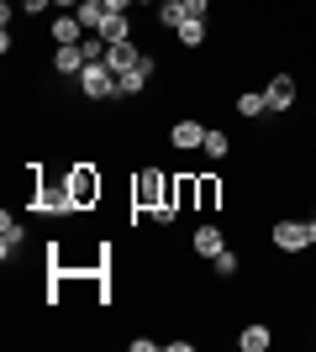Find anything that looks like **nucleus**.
Wrapping results in <instances>:
<instances>
[{"mask_svg":"<svg viewBox=\"0 0 316 352\" xmlns=\"http://www.w3.org/2000/svg\"><path fill=\"white\" fill-rule=\"evenodd\" d=\"M132 206L137 210H158V206H174V179L164 168H137V184H132Z\"/></svg>","mask_w":316,"mask_h":352,"instance_id":"nucleus-1","label":"nucleus"},{"mask_svg":"<svg viewBox=\"0 0 316 352\" xmlns=\"http://www.w3.org/2000/svg\"><path fill=\"white\" fill-rule=\"evenodd\" d=\"M63 184H69V195H74L79 210H90L95 200H101V174H95L90 163H74V168L63 174Z\"/></svg>","mask_w":316,"mask_h":352,"instance_id":"nucleus-2","label":"nucleus"},{"mask_svg":"<svg viewBox=\"0 0 316 352\" xmlns=\"http://www.w3.org/2000/svg\"><path fill=\"white\" fill-rule=\"evenodd\" d=\"M74 85H79V95H85V100H111V95H116V74L105 69V63H85Z\"/></svg>","mask_w":316,"mask_h":352,"instance_id":"nucleus-3","label":"nucleus"},{"mask_svg":"<svg viewBox=\"0 0 316 352\" xmlns=\"http://www.w3.org/2000/svg\"><path fill=\"white\" fill-rule=\"evenodd\" d=\"M269 242H274V252H306L311 248V226L306 221H274Z\"/></svg>","mask_w":316,"mask_h":352,"instance_id":"nucleus-4","label":"nucleus"},{"mask_svg":"<svg viewBox=\"0 0 316 352\" xmlns=\"http://www.w3.org/2000/svg\"><path fill=\"white\" fill-rule=\"evenodd\" d=\"M264 100H269V116H285L290 105H295V79H290V74H274L269 85H264Z\"/></svg>","mask_w":316,"mask_h":352,"instance_id":"nucleus-5","label":"nucleus"},{"mask_svg":"<svg viewBox=\"0 0 316 352\" xmlns=\"http://www.w3.org/2000/svg\"><path fill=\"white\" fill-rule=\"evenodd\" d=\"M153 69H158V63L143 53L127 74H116V95H143V89H148V79H153Z\"/></svg>","mask_w":316,"mask_h":352,"instance_id":"nucleus-6","label":"nucleus"},{"mask_svg":"<svg viewBox=\"0 0 316 352\" xmlns=\"http://www.w3.org/2000/svg\"><path fill=\"white\" fill-rule=\"evenodd\" d=\"M85 47L79 43H63V47H53V74H63V79H79V69H85Z\"/></svg>","mask_w":316,"mask_h":352,"instance_id":"nucleus-7","label":"nucleus"},{"mask_svg":"<svg viewBox=\"0 0 316 352\" xmlns=\"http://www.w3.org/2000/svg\"><path fill=\"white\" fill-rule=\"evenodd\" d=\"M21 242H27V232H21V221H16L11 210H0V258L11 263L16 252H21Z\"/></svg>","mask_w":316,"mask_h":352,"instance_id":"nucleus-8","label":"nucleus"},{"mask_svg":"<svg viewBox=\"0 0 316 352\" xmlns=\"http://www.w3.org/2000/svg\"><path fill=\"white\" fill-rule=\"evenodd\" d=\"M169 142L180 147V153H200V142H206V126H200V121H174V126H169Z\"/></svg>","mask_w":316,"mask_h":352,"instance_id":"nucleus-9","label":"nucleus"},{"mask_svg":"<svg viewBox=\"0 0 316 352\" xmlns=\"http://www.w3.org/2000/svg\"><path fill=\"white\" fill-rule=\"evenodd\" d=\"M137 58H143L137 37H127V43H111V47H105V69H111V74H127Z\"/></svg>","mask_w":316,"mask_h":352,"instance_id":"nucleus-10","label":"nucleus"},{"mask_svg":"<svg viewBox=\"0 0 316 352\" xmlns=\"http://www.w3.org/2000/svg\"><path fill=\"white\" fill-rule=\"evenodd\" d=\"M63 43H85V21H79L74 11L53 16V47H63Z\"/></svg>","mask_w":316,"mask_h":352,"instance_id":"nucleus-11","label":"nucleus"},{"mask_svg":"<svg viewBox=\"0 0 316 352\" xmlns=\"http://www.w3.org/2000/svg\"><path fill=\"white\" fill-rule=\"evenodd\" d=\"M190 248H196L200 258H216V252L227 248V236H222V226H216V221H206V226H196V236H190Z\"/></svg>","mask_w":316,"mask_h":352,"instance_id":"nucleus-12","label":"nucleus"},{"mask_svg":"<svg viewBox=\"0 0 316 352\" xmlns=\"http://www.w3.org/2000/svg\"><path fill=\"white\" fill-rule=\"evenodd\" d=\"M174 206H180V216L200 206V179L196 174H180V179H174Z\"/></svg>","mask_w":316,"mask_h":352,"instance_id":"nucleus-13","label":"nucleus"},{"mask_svg":"<svg viewBox=\"0 0 316 352\" xmlns=\"http://www.w3.org/2000/svg\"><path fill=\"white\" fill-rule=\"evenodd\" d=\"M269 342H274V331H269L264 321H253V326H242L238 347H242V352H269Z\"/></svg>","mask_w":316,"mask_h":352,"instance_id":"nucleus-14","label":"nucleus"},{"mask_svg":"<svg viewBox=\"0 0 316 352\" xmlns=\"http://www.w3.org/2000/svg\"><path fill=\"white\" fill-rule=\"evenodd\" d=\"M74 16L85 21V32H101V21L111 16V6H105V0H79V6H74Z\"/></svg>","mask_w":316,"mask_h":352,"instance_id":"nucleus-15","label":"nucleus"},{"mask_svg":"<svg viewBox=\"0 0 316 352\" xmlns=\"http://www.w3.org/2000/svg\"><path fill=\"white\" fill-rule=\"evenodd\" d=\"M101 37L105 43H127V37H132V21H127V11H111L101 21Z\"/></svg>","mask_w":316,"mask_h":352,"instance_id":"nucleus-16","label":"nucleus"},{"mask_svg":"<svg viewBox=\"0 0 316 352\" xmlns=\"http://www.w3.org/2000/svg\"><path fill=\"white\" fill-rule=\"evenodd\" d=\"M238 116H242V121L269 116V100H264V89H248V95H238Z\"/></svg>","mask_w":316,"mask_h":352,"instance_id":"nucleus-17","label":"nucleus"},{"mask_svg":"<svg viewBox=\"0 0 316 352\" xmlns=\"http://www.w3.org/2000/svg\"><path fill=\"white\" fill-rule=\"evenodd\" d=\"M158 21H164L169 32H180L185 21H190V11H185V0H158Z\"/></svg>","mask_w":316,"mask_h":352,"instance_id":"nucleus-18","label":"nucleus"},{"mask_svg":"<svg viewBox=\"0 0 316 352\" xmlns=\"http://www.w3.org/2000/svg\"><path fill=\"white\" fill-rule=\"evenodd\" d=\"M200 153H206V158H216V163H222L227 153H232V137H227V132H216V126H206V142H200Z\"/></svg>","mask_w":316,"mask_h":352,"instance_id":"nucleus-19","label":"nucleus"},{"mask_svg":"<svg viewBox=\"0 0 316 352\" xmlns=\"http://www.w3.org/2000/svg\"><path fill=\"white\" fill-rule=\"evenodd\" d=\"M222 206V179L216 174H200V206L196 210H216Z\"/></svg>","mask_w":316,"mask_h":352,"instance_id":"nucleus-20","label":"nucleus"},{"mask_svg":"<svg viewBox=\"0 0 316 352\" xmlns=\"http://www.w3.org/2000/svg\"><path fill=\"white\" fill-rule=\"evenodd\" d=\"M180 47H206V21H196V16H190V21L180 27Z\"/></svg>","mask_w":316,"mask_h":352,"instance_id":"nucleus-21","label":"nucleus"},{"mask_svg":"<svg viewBox=\"0 0 316 352\" xmlns=\"http://www.w3.org/2000/svg\"><path fill=\"white\" fill-rule=\"evenodd\" d=\"M211 263H216V279H232V274H238V252H232V248H222L216 258H211Z\"/></svg>","mask_w":316,"mask_h":352,"instance_id":"nucleus-22","label":"nucleus"},{"mask_svg":"<svg viewBox=\"0 0 316 352\" xmlns=\"http://www.w3.org/2000/svg\"><path fill=\"white\" fill-rule=\"evenodd\" d=\"M185 11L196 16V21H206V11H211V0H185Z\"/></svg>","mask_w":316,"mask_h":352,"instance_id":"nucleus-23","label":"nucleus"},{"mask_svg":"<svg viewBox=\"0 0 316 352\" xmlns=\"http://www.w3.org/2000/svg\"><path fill=\"white\" fill-rule=\"evenodd\" d=\"M48 6H53V0H21V11H32V16H43Z\"/></svg>","mask_w":316,"mask_h":352,"instance_id":"nucleus-24","label":"nucleus"},{"mask_svg":"<svg viewBox=\"0 0 316 352\" xmlns=\"http://www.w3.org/2000/svg\"><path fill=\"white\" fill-rule=\"evenodd\" d=\"M105 6H111V11H132L137 0H105Z\"/></svg>","mask_w":316,"mask_h":352,"instance_id":"nucleus-25","label":"nucleus"},{"mask_svg":"<svg viewBox=\"0 0 316 352\" xmlns=\"http://www.w3.org/2000/svg\"><path fill=\"white\" fill-rule=\"evenodd\" d=\"M79 0H53V11H74Z\"/></svg>","mask_w":316,"mask_h":352,"instance_id":"nucleus-26","label":"nucleus"},{"mask_svg":"<svg viewBox=\"0 0 316 352\" xmlns=\"http://www.w3.org/2000/svg\"><path fill=\"white\" fill-rule=\"evenodd\" d=\"M306 226H311V242H316V216H311V221H306Z\"/></svg>","mask_w":316,"mask_h":352,"instance_id":"nucleus-27","label":"nucleus"},{"mask_svg":"<svg viewBox=\"0 0 316 352\" xmlns=\"http://www.w3.org/2000/svg\"><path fill=\"white\" fill-rule=\"evenodd\" d=\"M137 6H148V0H137Z\"/></svg>","mask_w":316,"mask_h":352,"instance_id":"nucleus-28","label":"nucleus"},{"mask_svg":"<svg viewBox=\"0 0 316 352\" xmlns=\"http://www.w3.org/2000/svg\"><path fill=\"white\" fill-rule=\"evenodd\" d=\"M311 116H316V111H311Z\"/></svg>","mask_w":316,"mask_h":352,"instance_id":"nucleus-29","label":"nucleus"}]
</instances>
